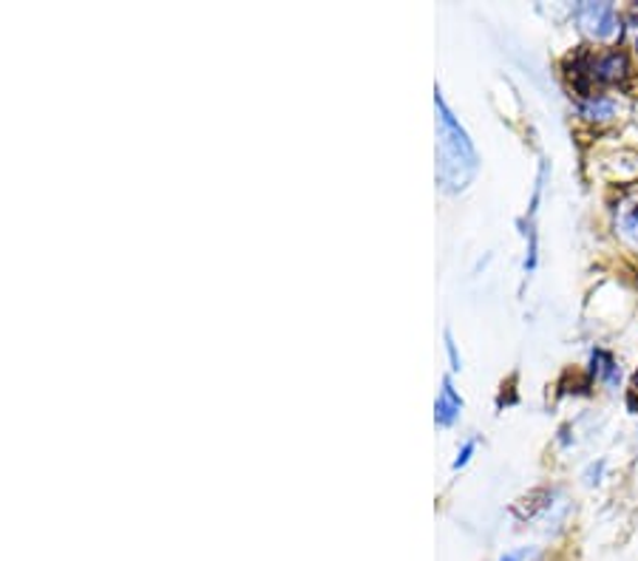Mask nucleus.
Listing matches in <instances>:
<instances>
[{"label":"nucleus","instance_id":"f257e3e1","mask_svg":"<svg viewBox=\"0 0 638 561\" xmlns=\"http://www.w3.org/2000/svg\"><path fill=\"white\" fill-rule=\"evenodd\" d=\"M438 102V179L443 182L445 191H459L471 182V176L477 173V150H474L471 139L459 122L454 120V114L449 111L443 97H434Z\"/></svg>","mask_w":638,"mask_h":561},{"label":"nucleus","instance_id":"f03ea898","mask_svg":"<svg viewBox=\"0 0 638 561\" xmlns=\"http://www.w3.org/2000/svg\"><path fill=\"white\" fill-rule=\"evenodd\" d=\"M579 23L593 40H613L618 35V15L610 3H585L579 7Z\"/></svg>","mask_w":638,"mask_h":561},{"label":"nucleus","instance_id":"7ed1b4c3","mask_svg":"<svg viewBox=\"0 0 638 561\" xmlns=\"http://www.w3.org/2000/svg\"><path fill=\"white\" fill-rule=\"evenodd\" d=\"M627 72H630V65H627L624 51H602L599 58L588 63L590 80H599V83H622Z\"/></svg>","mask_w":638,"mask_h":561},{"label":"nucleus","instance_id":"20e7f679","mask_svg":"<svg viewBox=\"0 0 638 561\" xmlns=\"http://www.w3.org/2000/svg\"><path fill=\"white\" fill-rule=\"evenodd\" d=\"M459 412H463V400H459V394L454 391L452 380H443L438 405H434V419H438L440 426H452L454 419L459 417Z\"/></svg>","mask_w":638,"mask_h":561},{"label":"nucleus","instance_id":"39448f33","mask_svg":"<svg viewBox=\"0 0 638 561\" xmlns=\"http://www.w3.org/2000/svg\"><path fill=\"white\" fill-rule=\"evenodd\" d=\"M616 233L624 244L638 249V205H622L616 216Z\"/></svg>","mask_w":638,"mask_h":561},{"label":"nucleus","instance_id":"423d86ee","mask_svg":"<svg viewBox=\"0 0 638 561\" xmlns=\"http://www.w3.org/2000/svg\"><path fill=\"white\" fill-rule=\"evenodd\" d=\"M585 117L588 120H610L613 117V100H608V97H590V100H585Z\"/></svg>","mask_w":638,"mask_h":561},{"label":"nucleus","instance_id":"0eeeda50","mask_svg":"<svg viewBox=\"0 0 638 561\" xmlns=\"http://www.w3.org/2000/svg\"><path fill=\"white\" fill-rule=\"evenodd\" d=\"M539 553L533 547H519V550H511V553L502 556L500 561H537Z\"/></svg>","mask_w":638,"mask_h":561},{"label":"nucleus","instance_id":"6e6552de","mask_svg":"<svg viewBox=\"0 0 638 561\" xmlns=\"http://www.w3.org/2000/svg\"><path fill=\"white\" fill-rule=\"evenodd\" d=\"M474 448H477V442H466V448H463V451H459V456H457V462H454V468H463V465H466L468 460H471V454H474Z\"/></svg>","mask_w":638,"mask_h":561},{"label":"nucleus","instance_id":"1a4fd4ad","mask_svg":"<svg viewBox=\"0 0 638 561\" xmlns=\"http://www.w3.org/2000/svg\"><path fill=\"white\" fill-rule=\"evenodd\" d=\"M445 346H449V357H452V369H459V357H457V346H454L452 334H445Z\"/></svg>","mask_w":638,"mask_h":561},{"label":"nucleus","instance_id":"9d476101","mask_svg":"<svg viewBox=\"0 0 638 561\" xmlns=\"http://www.w3.org/2000/svg\"><path fill=\"white\" fill-rule=\"evenodd\" d=\"M636 389H638V375H636Z\"/></svg>","mask_w":638,"mask_h":561}]
</instances>
